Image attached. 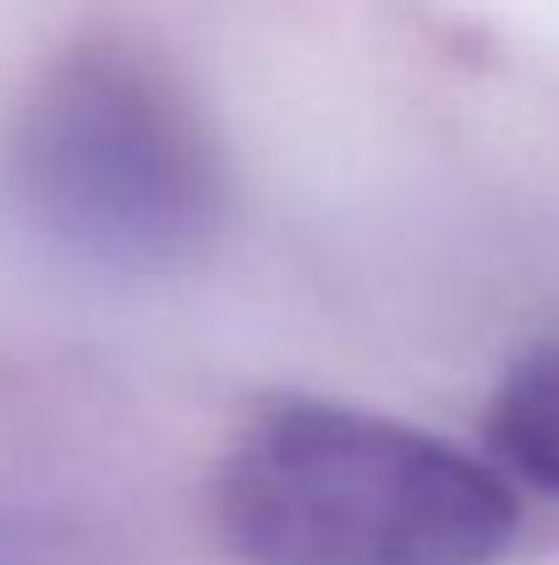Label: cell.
<instances>
[{
  "mask_svg": "<svg viewBox=\"0 0 559 565\" xmlns=\"http://www.w3.org/2000/svg\"><path fill=\"white\" fill-rule=\"evenodd\" d=\"M214 522L252 565H494L522 505L494 461L428 428L297 395L225 445Z\"/></svg>",
  "mask_w": 559,
  "mask_h": 565,
  "instance_id": "1",
  "label": "cell"
},
{
  "mask_svg": "<svg viewBox=\"0 0 559 565\" xmlns=\"http://www.w3.org/2000/svg\"><path fill=\"white\" fill-rule=\"evenodd\" d=\"M6 198L44 247L88 269L154 275L208 247L225 177L197 99L154 55L83 44L11 116Z\"/></svg>",
  "mask_w": 559,
  "mask_h": 565,
  "instance_id": "2",
  "label": "cell"
},
{
  "mask_svg": "<svg viewBox=\"0 0 559 565\" xmlns=\"http://www.w3.org/2000/svg\"><path fill=\"white\" fill-rule=\"evenodd\" d=\"M483 434L510 483L559 500V335L527 347L488 395Z\"/></svg>",
  "mask_w": 559,
  "mask_h": 565,
  "instance_id": "3",
  "label": "cell"
}]
</instances>
